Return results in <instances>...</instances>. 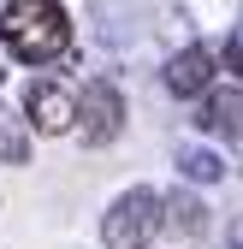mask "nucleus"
I'll return each instance as SVG.
<instances>
[{
  "label": "nucleus",
  "instance_id": "f257e3e1",
  "mask_svg": "<svg viewBox=\"0 0 243 249\" xmlns=\"http://www.w3.org/2000/svg\"><path fill=\"white\" fill-rule=\"evenodd\" d=\"M0 48L24 66H48L71 48V12L59 0H6L0 6Z\"/></svg>",
  "mask_w": 243,
  "mask_h": 249
},
{
  "label": "nucleus",
  "instance_id": "f03ea898",
  "mask_svg": "<svg viewBox=\"0 0 243 249\" xmlns=\"http://www.w3.org/2000/svg\"><path fill=\"white\" fill-rule=\"evenodd\" d=\"M160 237V190L131 184L107 213H101V243L107 249H148Z\"/></svg>",
  "mask_w": 243,
  "mask_h": 249
},
{
  "label": "nucleus",
  "instance_id": "7ed1b4c3",
  "mask_svg": "<svg viewBox=\"0 0 243 249\" xmlns=\"http://www.w3.org/2000/svg\"><path fill=\"white\" fill-rule=\"evenodd\" d=\"M71 131L83 137V148H107L119 131H125V95H119V83H107V77H89L83 83Z\"/></svg>",
  "mask_w": 243,
  "mask_h": 249
},
{
  "label": "nucleus",
  "instance_id": "20e7f679",
  "mask_svg": "<svg viewBox=\"0 0 243 249\" xmlns=\"http://www.w3.org/2000/svg\"><path fill=\"white\" fill-rule=\"evenodd\" d=\"M24 124L36 137H66L71 124H77V95L66 83H53V77H36L24 89Z\"/></svg>",
  "mask_w": 243,
  "mask_h": 249
},
{
  "label": "nucleus",
  "instance_id": "39448f33",
  "mask_svg": "<svg viewBox=\"0 0 243 249\" xmlns=\"http://www.w3.org/2000/svg\"><path fill=\"white\" fill-rule=\"evenodd\" d=\"M214 71H220V53L208 48V42H190V48H178L166 59V89L184 95V101H196V95L214 89Z\"/></svg>",
  "mask_w": 243,
  "mask_h": 249
},
{
  "label": "nucleus",
  "instance_id": "423d86ee",
  "mask_svg": "<svg viewBox=\"0 0 243 249\" xmlns=\"http://www.w3.org/2000/svg\"><path fill=\"white\" fill-rule=\"evenodd\" d=\"M160 231H172V237H202V231H208V208H202V196H190V190L160 196Z\"/></svg>",
  "mask_w": 243,
  "mask_h": 249
},
{
  "label": "nucleus",
  "instance_id": "0eeeda50",
  "mask_svg": "<svg viewBox=\"0 0 243 249\" xmlns=\"http://www.w3.org/2000/svg\"><path fill=\"white\" fill-rule=\"evenodd\" d=\"M202 124L214 137H237L243 131V95H231V89H226V95L208 89V95H202Z\"/></svg>",
  "mask_w": 243,
  "mask_h": 249
},
{
  "label": "nucleus",
  "instance_id": "6e6552de",
  "mask_svg": "<svg viewBox=\"0 0 243 249\" xmlns=\"http://www.w3.org/2000/svg\"><path fill=\"white\" fill-rule=\"evenodd\" d=\"M30 124H24V113H12V107H0V160L6 166H24L30 160Z\"/></svg>",
  "mask_w": 243,
  "mask_h": 249
},
{
  "label": "nucleus",
  "instance_id": "1a4fd4ad",
  "mask_svg": "<svg viewBox=\"0 0 243 249\" xmlns=\"http://www.w3.org/2000/svg\"><path fill=\"white\" fill-rule=\"evenodd\" d=\"M178 172L190 184H214V178H226V160L214 148H178Z\"/></svg>",
  "mask_w": 243,
  "mask_h": 249
},
{
  "label": "nucleus",
  "instance_id": "9d476101",
  "mask_svg": "<svg viewBox=\"0 0 243 249\" xmlns=\"http://www.w3.org/2000/svg\"><path fill=\"white\" fill-rule=\"evenodd\" d=\"M226 66H231V77H243V42H237V36L226 42Z\"/></svg>",
  "mask_w": 243,
  "mask_h": 249
},
{
  "label": "nucleus",
  "instance_id": "9b49d317",
  "mask_svg": "<svg viewBox=\"0 0 243 249\" xmlns=\"http://www.w3.org/2000/svg\"><path fill=\"white\" fill-rule=\"evenodd\" d=\"M237 249H243V226H237Z\"/></svg>",
  "mask_w": 243,
  "mask_h": 249
},
{
  "label": "nucleus",
  "instance_id": "f8f14e48",
  "mask_svg": "<svg viewBox=\"0 0 243 249\" xmlns=\"http://www.w3.org/2000/svg\"><path fill=\"white\" fill-rule=\"evenodd\" d=\"M237 42H243V30H237Z\"/></svg>",
  "mask_w": 243,
  "mask_h": 249
}]
</instances>
